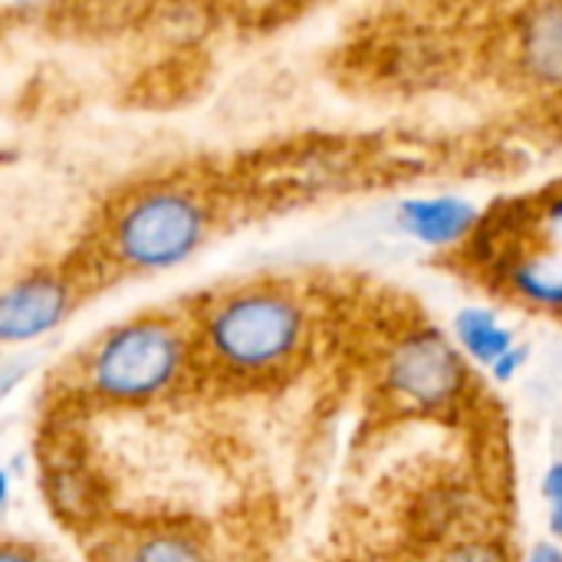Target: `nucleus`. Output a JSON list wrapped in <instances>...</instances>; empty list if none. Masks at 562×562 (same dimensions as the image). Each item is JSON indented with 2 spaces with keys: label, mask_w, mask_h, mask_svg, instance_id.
Wrapping results in <instances>:
<instances>
[{
  "label": "nucleus",
  "mask_w": 562,
  "mask_h": 562,
  "mask_svg": "<svg viewBox=\"0 0 562 562\" xmlns=\"http://www.w3.org/2000/svg\"><path fill=\"white\" fill-rule=\"evenodd\" d=\"M198 382L277 392L300 379L319 346V303L286 277H254L204 293L191 310Z\"/></svg>",
  "instance_id": "f257e3e1"
},
{
  "label": "nucleus",
  "mask_w": 562,
  "mask_h": 562,
  "mask_svg": "<svg viewBox=\"0 0 562 562\" xmlns=\"http://www.w3.org/2000/svg\"><path fill=\"white\" fill-rule=\"evenodd\" d=\"M221 201L191 175L145 178L109 201L99 257L115 277H158L188 263L217 231Z\"/></svg>",
  "instance_id": "f03ea898"
},
{
  "label": "nucleus",
  "mask_w": 562,
  "mask_h": 562,
  "mask_svg": "<svg viewBox=\"0 0 562 562\" xmlns=\"http://www.w3.org/2000/svg\"><path fill=\"white\" fill-rule=\"evenodd\" d=\"M198 382L191 319L165 310L99 333L72 362L69 389L99 408H148Z\"/></svg>",
  "instance_id": "7ed1b4c3"
},
{
  "label": "nucleus",
  "mask_w": 562,
  "mask_h": 562,
  "mask_svg": "<svg viewBox=\"0 0 562 562\" xmlns=\"http://www.w3.org/2000/svg\"><path fill=\"white\" fill-rule=\"evenodd\" d=\"M471 369L464 356L428 323L398 326L375 356V392L398 418L445 422L471 402Z\"/></svg>",
  "instance_id": "20e7f679"
},
{
  "label": "nucleus",
  "mask_w": 562,
  "mask_h": 562,
  "mask_svg": "<svg viewBox=\"0 0 562 562\" xmlns=\"http://www.w3.org/2000/svg\"><path fill=\"white\" fill-rule=\"evenodd\" d=\"M504 66L533 95H562V0H524L504 33Z\"/></svg>",
  "instance_id": "39448f33"
},
{
  "label": "nucleus",
  "mask_w": 562,
  "mask_h": 562,
  "mask_svg": "<svg viewBox=\"0 0 562 562\" xmlns=\"http://www.w3.org/2000/svg\"><path fill=\"white\" fill-rule=\"evenodd\" d=\"M79 306V280L66 270H30L0 286V346H30L56 333Z\"/></svg>",
  "instance_id": "423d86ee"
},
{
  "label": "nucleus",
  "mask_w": 562,
  "mask_h": 562,
  "mask_svg": "<svg viewBox=\"0 0 562 562\" xmlns=\"http://www.w3.org/2000/svg\"><path fill=\"white\" fill-rule=\"evenodd\" d=\"M402 227H408L418 240L441 247V244L461 240L474 227V211L454 198L412 201L402 207Z\"/></svg>",
  "instance_id": "0eeeda50"
},
{
  "label": "nucleus",
  "mask_w": 562,
  "mask_h": 562,
  "mask_svg": "<svg viewBox=\"0 0 562 562\" xmlns=\"http://www.w3.org/2000/svg\"><path fill=\"white\" fill-rule=\"evenodd\" d=\"M138 560H198L207 553V543L201 533L184 527H155L138 537V547L125 550Z\"/></svg>",
  "instance_id": "6e6552de"
},
{
  "label": "nucleus",
  "mask_w": 562,
  "mask_h": 562,
  "mask_svg": "<svg viewBox=\"0 0 562 562\" xmlns=\"http://www.w3.org/2000/svg\"><path fill=\"white\" fill-rule=\"evenodd\" d=\"M458 333H461L464 349L471 356L484 359L487 366H497L514 349V336L501 323H494L487 313H464L458 323Z\"/></svg>",
  "instance_id": "1a4fd4ad"
},
{
  "label": "nucleus",
  "mask_w": 562,
  "mask_h": 562,
  "mask_svg": "<svg viewBox=\"0 0 562 562\" xmlns=\"http://www.w3.org/2000/svg\"><path fill=\"white\" fill-rule=\"evenodd\" d=\"M234 10L250 13V16H280L290 10H300L306 0H227Z\"/></svg>",
  "instance_id": "9d476101"
},
{
  "label": "nucleus",
  "mask_w": 562,
  "mask_h": 562,
  "mask_svg": "<svg viewBox=\"0 0 562 562\" xmlns=\"http://www.w3.org/2000/svg\"><path fill=\"white\" fill-rule=\"evenodd\" d=\"M547 491H550V504H553V527L562 533V468H557Z\"/></svg>",
  "instance_id": "9b49d317"
},
{
  "label": "nucleus",
  "mask_w": 562,
  "mask_h": 562,
  "mask_svg": "<svg viewBox=\"0 0 562 562\" xmlns=\"http://www.w3.org/2000/svg\"><path fill=\"white\" fill-rule=\"evenodd\" d=\"M7 497H10V477H7V471L0 468V510H3V504H7Z\"/></svg>",
  "instance_id": "f8f14e48"
}]
</instances>
